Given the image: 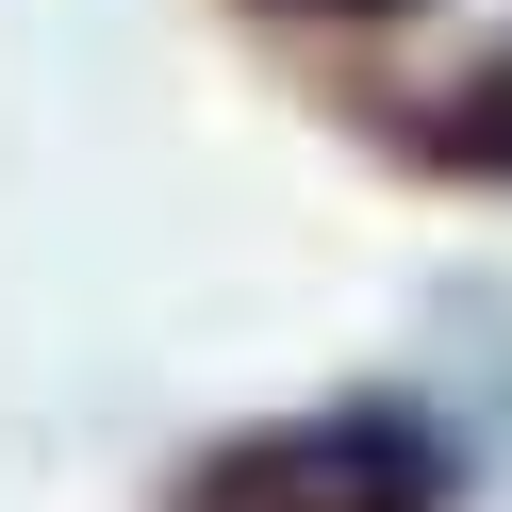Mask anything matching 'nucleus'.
<instances>
[{"label":"nucleus","mask_w":512,"mask_h":512,"mask_svg":"<svg viewBox=\"0 0 512 512\" xmlns=\"http://www.w3.org/2000/svg\"><path fill=\"white\" fill-rule=\"evenodd\" d=\"M479 446L446 430L430 397H314V413H265V430H215L166 463V512H463Z\"/></svg>","instance_id":"f257e3e1"},{"label":"nucleus","mask_w":512,"mask_h":512,"mask_svg":"<svg viewBox=\"0 0 512 512\" xmlns=\"http://www.w3.org/2000/svg\"><path fill=\"white\" fill-rule=\"evenodd\" d=\"M364 133L397 149V166H430V182H496L512 199V50H479L430 100H364Z\"/></svg>","instance_id":"f03ea898"},{"label":"nucleus","mask_w":512,"mask_h":512,"mask_svg":"<svg viewBox=\"0 0 512 512\" xmlns=\"http://www.w3.org/2000/svg\"><path fill=\"white\" fill-rule=\"evenodd\" d=\"M248 17H298V34H380V17H430V0H248Z\"/></svg>","instance_id":"7ed1b4c3"}]
</instances>
